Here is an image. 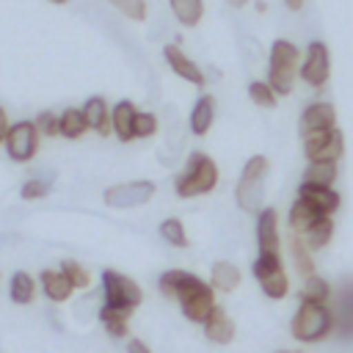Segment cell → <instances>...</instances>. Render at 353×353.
I'll use <instances>...</instances> for the list:
<instances>
[{"label": "cell", "mask_w": 353, "mask_h": 353, "mask_svg": "<svg viewBox=\"0 0 353 353\" xmlns=\"http://www.w3.org/2000/svg\"><path fill=\"white\" fill-rule=\"evenodd\" d=\"M334 124H336V110H334V105H328V102H314V105H309V108L301 113V119H298L301 135H303V132H312V130H334Z\"/></svg>", "instance_id": "obj_10"}, {"label": "cell", "mask_w": 353, "mask_h": 353, "mask_svg": "<svg viewBox=\"0 0 353 353\" xmlns=\"http://www.w3.org/2000/svg\"><path fill=\"white\" fill-rule=\"evenodd\" d=\"M102 295H105V303L108 306L127 309V312H132L143 301L141 287L130 276L116 273V270H102Z\"/></svg>", "instance_id": "obj_6"}, {"label": "cell", "mask_w": 353, "mask_h": 353, "mask_svg": "<svg viewBox=\"0 0 353 353\" xmlns=\"http://www.w3.org/2000/svg\"><path fill=\"white\" fill-rule=\"evenodd\" d=\"M83 116H85L88 130H97L99 135H110V130H113L110 108H108V102L102 97H88L85 105H83Z\"/></svg>", "instance_id": "obj_13"}, {"label": "cell", "mask_w": 353, "mask_h": 353, "mask_svg": "<svg viewBox=\"0 0 353 353\" xmlns=\"http://www.w3.org/2000/svg\"><path fill=\"white\" fill-rule=\"evenodd\" d=\"M160 234L171 243V245H188V234H185V226H182V221H176V218H168V221H163L160 223Z\"/></svg>", "instance_id": "obj_38"}, {"label": "cell", "mask_w": 353, "mask_h": 353, "mask_svg": "<svg viewBox=\"0 0 353 353\" xmlns=\"http://www.w3.org/2000/svg\"><path fill=\"white\" fill-rule=\"evenodd\" d=\"M163 58L168 61V66L174 69V74H179L182 80L193 83V85H204V72L176 47V44H165L163 47Z\"/></svg>", "instance_id": "obj_11"}, {"label": "cell", "mask_w": 353, "mask_h": 353, "mask_svg": "<svg viewBox=\"0 0 353 353\" xmlns=\"http://www.w3.org/2000/svg\"><path fill=\"white\" fill-rule=\"evenodd\" d=\"M157 132V116L146 113V110H135L132 119V138H149Z\"/></svg>", "instance_id": "obj_36"}, {"label": "cell", "mask_w": 353, "mask_h": 353, "mask_svg": "<svg viewBox=\"0 0 353 353\" xmlns=\"http://www.w3.org/2000/svg\"><path fill=\"white\" fill-rule=\"evenodd\" d=\"M298 199H306L309 204H314L323 215H331L336 207H339V196L331 190V188H323V185H312V182H303L298 188Z\"/></svg>", "instance_id": "obj_15"}, {"label": "cell", "mask_w": 353, "mask_h": 353, "mask_svg": "<svg viewBox=\"0 0 353 353\" xmlns=\"http://www.w3.org/2000/svg\"><path fill=\"white\" fill-rule=\"evenodd\" d=\"M259 284H262V292H265L268 298H273V301L284 298V295H287V290H290V281H287L284 268L270 270L268 276H262V279H259Z\"/></svg>", "instance_id": "obj_30"}, {"label": "cell", "mask_w": 353, "mask_h": 353, "mask_svg": "<svg viewBox=\"0 0 353 353\" xmlns=\"http://www.w3.org/2000/svg\"><path fill=\"white\" fill-rule=\"evenodd\" d=\"M248 97H251L254 105H259V108H273L276 99H279V94L270 88L268 80H254V83L248 85Z\"/></svg>", "instance_id": "obj_33"}, {"label": "cell", "mask_w": 353, "mask_h": 353, "mask_svg": "<svg viewBox=\"0 0 353 353\" xmlns=\"http://www.w3.org/2000/svg\"><path fill=\"white\" fill-rule=\"evenodd\" d=\"M88 130L85 124V116H83V108H66L61 116H58V132L69 141H77L83 132Z\"/></svg>", "instance_id": "obj_22"}, {"label": "cell", "mask_w": 353, "mask_h": 353, "mask_svg": "<svg viewBox=\"0 0 353 353\" xmlns=\"http://www.w3.org/2000/svg\"><path fill=\"white\" fill-rule=\"evenodd\" d=\"M334 325L331 309L325 303H312V301H301V309L292 317V336L298 342H320Z\"/></svg>", "instance_id": "obj_2"}, {"label": "cell", "mask_w": 353, "mask_h": 353, "mask_svg": "<svg viewBox=\"0 0 353 353\" xmlns=\"http://www.w3.org/2000/svg\"><path fill=\"white\" fill-rule=\"evenodd\" d=\"M268 174V160L262 154H254L245 168H243V176L237 182V204L245 210V212H262V179Z\"/></svg>", "instance_id": "obj_4"}, {"label": "cell", "mask_w": 353, "mask_h": 353, "mask_svg": "<svg viewBox=\"0 0 353 353\" xmlns=\"http://www.w3.org/2000/svg\"><path fill=\"white\" fill-rule=\"evenodd\" d=\"M245 3H248V0H229V6H232V8H243Z\"/></svg>", "instance_id": "obj_43"}, {"label": "cell", "mask_w": 353, "mask_h": 353, "mask_svg": "<svg viewBox=\"0 0 353 353\" xmlns=\"http://www.w3.org/2000/svg\"><path fill=\"white\" fill-rule=\"evenodd\" d=\"M334 179H336V163L334 160H312L309 168L303 171V182H312V185L331 188Z\"/></svg>", "instance_id": "obj_27"}, {"label": "cell", "mask_w": 353, "mask_h": 353, "mask_svg": "<svg viewBox=\"0 0 353 353\" xmlns=\"http://www.w3.org/2000/svg\"><path fill=\"white\" fill-rule=\"evenodd\" d=\"M331 234H334V221H331V215H323V218L303 234V240H306L309 248H323V245L331 240Z\"/></svg>", "instance_id": "obj_31"}, {"label": "cell", "mask_w": 353, "mask_h": 353, "mask_svg": "<svg viewBox=\"0 0 353 353\" xmlns=\"http://www.w3.org/2000/svg\"><path fill=\"white\" fill-rule=\"evenodd\" d=\"M61 270H63V276L72 281L74 290H85V287L91 284V273H88L80 262H74V259H63V262H61Z\"/></svg>", "instance_id": "obj_34"}, {"label": "cell", "mask_w": 353, "mask_h": 353, "mask_svg": "<svg viewBox=\"0 0 353 353\" xmlns=\"http://www.w3.org/2000/svg\"><path fill=\"white\" fill-rule=\"evenodd\" d=\"M320 218H323V212L314 204H309L306 199H298L292 204V210H290V226H292L295 234H306Z\"/></svg>", "instance_id": "obj_17"}, {"label": "cell", "mask_w": 353, "mask_h": 353, "mask_svg": "<svg viewBox=\"0 0 353 353\" xmlns=\"http://www.w3.org/2000/svg\"><path fill=\"white\" fill-rule=\"evenodd\" d=\"M342 152H345V138H342V132L339 130H331V138H328V143L312 157V160H339L342 157Z\"/></svg>", "instance_id": "obj_37"}, {"label": "cell", "mask_w": 353, "mask_h": 353, "mask_svg": "<svg viewBox=\"0 0 353 353\" xmlns=\"http://www.w3.org/2000/svg\"><path fill=\"white\" fill-rule=\"evenodd\" d=\"M152 196H154V182H149V179L119 182V185H110V188L102 193L105 204H108V207H116V210L141 207V204H146Z\"/></svg>", "instance_id": "obj_7"}, {"label": "cell", "mask_w": 353, "mask_h": 353, "mask_svg": "<svg viewBox=\"0 0 353 353\" xmlns=\"http://www.w3.org/2000/svg\"><path fill=\"white\" fill-rule=\"evenodd\" d=\"M116 11H121L127 19H132V22H143L146 19V14H149V8H146V0H108Z\"/></svg>", "instance_id": "obj_35"}, {"label": "cell", "mask_w": 353, "mask_h": 353, "mask_svg": "<svg viewBox=\"0 0 353 353\" xmlns=\"http://www.w3.org/2000/svg\"><path fill=\"white\" fill-rule=\"evenodd\" d=\"M135 105L130 99H121L113 105L110 110V121H113V132L119 135V141H132V119H135Z\"/></svg>", "instance_id": "obj_20"}, {"label": "cell", "mask_w": 353, "mask_h": 353, "mask_svg": "<svg viewBox=\"0 0 353 353\" xmlns=\"http://www.w3.org/2000/svg\"><path fill=\"white\" fill-rule=\"evenodd\" d=\"M33 124H36V130H39L41 135H47V138L61 135V132H58V116H55L52 110H41V113H36Z\"/></svg>", "instance_id": "obj_40"}, {"label": "cell", "mask_w": 353, "mask_h": 353, "mask_svg": "<svg viewBox=\"0 0 353 353\" xmlns=\"http://www.w3.org/2000/svg\"><path fill=\"white\" fill-rule=\"evenodd\" d=\"M179 306H182V314L193 323H204L210 317V312L215 309V301H212V287L210 284H196L190 290H185L179 298Z\"/></svg>", "instance_id": "obj_9"}, {"label": "cell", "mask_w": 353, "mask_h": 353, "mask_svg": "<svg viewBox=\"0 0 353 353\" xmlns=\"http://www.w3.org/2000/svg\"><path fill=\"white\" fill-rule=\"evenodd\" d=\"M39 138L41 132L36 130L33 119H22V121H14L6 132V154L14 160V163H30L39 152Z\"/></svg>", "instance_id": "obj_5"}, {"label": "cell", "mask_w": 353, "mask_h": 353, "mask_svg": "<svg viewBox=\"0 0 353 353\" xmlns=\"http://www.w3.org/2000/svg\"><path fill=\"white\" fill-rule=\"evenodd\" d=\"M298 74L303 77V83H309L312 88H323L328 83L331 74V58H328V47L323 41H312L306 47L303 63L298 69Z\"/></svg>", "instance_id": "obj_8"}, {"label": "cell", "mask_w": 353, "mask_h": 353, "mask_svg": "<svg viewBox=\"0 0 353 353\" xmlns=\"http://www.w3.org/2000/svg\"><path fill=\"white\" fill-rule=\"evenodd\" d=\"M39 284H41L44 295H47L52 303H63V301H69V298H72V292H74L72 281L63 276V270H61V268H58V270H52V268L41 270Z\"/></svg>", "instance_id": "obj_12"}, {"label": "cell", "mask_w": 353, "mask_h": 353, "mask_svg": "<svg viewBox=\"0 0 353 353\" xmlns=\"http://www.w3.org/2000/svg\"><path fill=\"white\" fill-rule=\"evenodd\" d=\"M212 119H215V99L210 94L199 97L196 105H193V113H190V130L196 135H204L210 127H212Z\"/></svg>", "instance_id": "obj_21"}, {"label": "cell", "mask_w": 353, "mask_h": 353, "mask_svg": "<svg viewBox=\"0 0 353 353\" xmlns=\"http://www.w3.org/2000/svg\"><path fill=\"white\" fill-rule=\"evenodd\" d=\"M287 245H290V256H292L298 273H301L303 279H306V276H314V262H312V254H309L306 240H303L301 234L292 232V234L287 237Z\"/></svg>", "instance_id": "obj_23"}, {"label": "cell", "mask_w": 353, "mask_h": 353, "mask_svg": "<svg viewBox=\"0 0 353 353\" xmlns=\"http://www.w3.org/2000/svg\"><path fill=\"white\" fill-rule=\"evenodd\" d=\"M8 298L17 306H30L36 298V279L28 270H17L11 276V284H8Z\"/></svg>", "instance_id": "obj_19"}, {"label": "cell", "mask_w": 353, "mask_h": 353, "mask_svg": "<svg viewBox=\"0 0 353 353\" xmlns=\"http://www.w3.org/2000/svg\"><path fill=\"white\" fill-rule=\"evenodd\" d=\"M331 295V287L325 279L320 276H306V284H303V292H301V301H312V303H325Z\"/></svg>", "instance_id": "obj_32"}, {"label": "cell", "mask_w": 353, "mask_h": 353, "mask_svg": "<svg viewBox=\"0 0 353 353\" xmlns=\"http://www.w3.org/2000/svg\"><path fill=\"white\" fill-rule=\"evenodd\" d=\"M50 3H55V6H61V3H66V0H50Z\"/></svg>", "instance_id": "obj_44"}, {"label": "cell", "mask_w": 353, "mask_h": 353, "mask_svg": "<svg viewBox=\"0 0 353 353\" xmlns=\"http://www.w3.org/2000/svg\"><path fill=\"white\" fill-rule=\"evenodd\" d=\"M328 138H331V130H312V132H303V152H306V157L312 160V157L328 143Z\"/></svg>", "instance_id": "obj_39"}, {"label": "cell", "mask_w": 353, "mask_h": 353, "mask_svg": "<svg viewBox=\"0 0 353 353\" xmlns=\"http://www.w3.org/2000/svg\"><path fill=\"white\" fill-rule=\"evenodd\" d=\"M0 279H3V273H0Z\"/></svg>", "instance_id": "obj_46"}, {"label": "cell", "mask_w": 353, "mask_h": 353, "mask_svg": "<svg viewBox=\"0 0 353 353\" xmlns=\"http://www.w3.org/2000/svg\"><path fill=\"white\" fill-rule=\"evenodd\" d=\"M298 69H301L298 47L287 39H276L270 44V58H268V83H270V88L276 94H290Z\"/></svg>", "instance_id": "obj_1"}, {"label": "cell", "mask_w": 353, "mask_h": 353, "mask_svg": "<svg viewBox=\"0 0 353 353\" xmlns=\"http://www.w3.org/2000/svg\"><path fill=\"white\" fill-rule=\"evenodd\" d=\"M50 190H52V176H30L22 182L19 199L22 201H39V199H47Z\"/></svg>", "instance_id": "obj_29"}, {"label": "cell", "mask_w": 353, "mask_h": 353, "mask_svg": "<svg viewBox=\"0 0 353 353\" xmlns=\"http://www.w3.org/2000/svg\"><path fill=\"white\" fill-rule=\"evenodd\" d=\"M256 243L259 251H279V226H276V210H262L256 221Z\"/></svg>", "instance_id": "obj_18"}, {"label": "cell", "mask_w": 353, "mask_h": 353, "mask_svg": "<svg viewBox=\"0 0 353 353\" xmlns=\"http://www.w3.org/2000/svg\"><path fill=\"white\" fill-rule=\"evenodd\" d=\"M287 3V8H292V11H298L301 6H303V0H284Z\"/></svg>", "instance_id": "obj_42"}, {"label": "cell", "mask_w": 353, "mask_h": 353, "mask_svg": "<svg viewBox=\"0 0 353 353\" xmlns=\"http://www.w3.org/2000/svg\"><path fill=\"white\" fill-rule=\"evenodd\" d=\"M8 127H11V124H8V113L0 108V146L6 143V132H8Z\"/></svg>", "instance_id": "obj_41"}, {"label": "cell", "mask_w": 353, "mask_h": 353, "mask_svg": "<svg viewBox=\"0 0 353 353\" xmlns=\"http://www.w3.org/2000/svg\"><path fill=\"white\" fill-rule=\"evenodd\" d=\"M204 334H207L210 342L229 345V342L234 339V323H232V317H229L221 306H215V309L210 312V317L204 320Z\"/></svg>", "instance_id": "obj_14"}, {"label": "cell", "mask_w": 353, "mask_h": 353, "mask_svg": "<svg viewBox=\"0 0 353 353\" xmlns=\"http://www.w3.org/2000/svg\"><path fill=\"white\" fill-rule=\"evenodd\" d=\"M157 284H160V292H163V295H168V298H179L185 290L201 284V279H199L196 273H188V270H165V273L160 276Z\"/></svg>", "instance_id": "obj_16"}, {"label": "cell", "mask_w": 353, "mask_h": 353, "mask_svg": "<svg viewBox=\"0 0 353 353\" xmlns=\"http://www.w3.org/2000/svg\"><path fill=\"white\" fill-rule=\"evenodd\" d=\"M240 284V270L232 262H215L212 273H210V287L221 290V292H232Z\"/></svg>", "instance_id": "obj_24"}, {"label": "cell", "mask_w": 353, "mask_h": 353, "mask_svg": "<svg viewBox=\"0 0 353 353\" xmlns=\"http://www.w3.org/2000/svg\"><path fill=\"white\" fill-rule=\"evenodd\" d=\"M218 182V168L215 163L207 157V154H190L188 160V168L176 176V193L182 199H190V196H199V193H210Z\"/></svg>", "instance_id": "obj_3"}, {"label": "cell", "mask_w": 353, "mask_h": 353, "mask_svg": "<svg viewBox=\"0 0 353 353\" xmlns=\"http://www.w3.org/2000/svg\"><path fill=\"white\" fill-rule=\"evenodd\" d=\"M334 317V325H339L345 334L353 331V284L345 287L339 292V301H336V312L331 314Z\"/></svg>", "instance_id": "obj_28"}, {"label": "cell", "mask_w": 353, "mask_h": 353, "mask_svg": "<svg viewBox=\"0 0 353 353\" xmlns=\"http://www.w3.org/2000/svg\"><path fill=\"white\" fill-rule=\"evenodd\" d=\"M130 314H132V312L116 309V306H108V303H102V309H99V320H102L105 331H108L113 339L127 336V317H130Z\"/></svg>", "instance_id": "obj_25"}, {"label": "cell", "mask_w": 353, "mask_h": 353, "mask_svg": "<svg viewBox=\"0 0 353 353\" xmlns=\"http://www.w3.org/2000/svg\"><path fill=\"white\" fill-rule=\"evenodd\" d=\"M279 353H290V350H279Z\"/></svg>", "instance_id": "obj_45"}, {"label": "cell", "mask_w": 353, "mask_h": 353, "mask_svg": "<svg viewBox=\"0 0 353 353\" xmlns=\"http://www.w3.org/2000/svg\"><path fill=\"white\" fill-rule=\"evenodd\" d=\"M168 3H171L176 22H182L185 28L199 25L204 17V0H168Z\"/></svg>", "instance_id": "obj_26"}]
</instances>
